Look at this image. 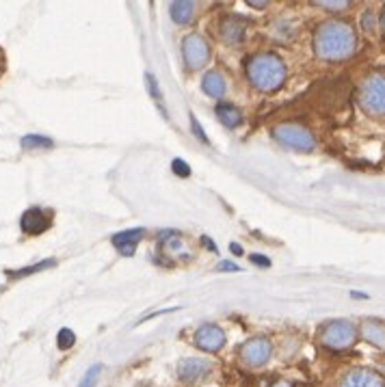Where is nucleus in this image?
<instances>
[{
    "label": "nucleus",
    "instance_id": "1",
    "mask_svg": "<svg viewBox=\"0 0 385 387\" xmlns=\"http://www.w3.org/2000/svg\"><path fill=\"white\" fill-rule=\"evenodd\" d=\"M316 55L327 61H340L346 59L355 50V33L349 24L342 22H327L318 29L314 37Z\"/></svg>",
    "mask_w": 385,
    "mask_h": 387
},
{
    "label": "nucleus",
    "instance_id": "2",
    "mask_svg": "<svg viewBox=\"0 0 385 387\" xmlns=\"http://www.w3.org/2000/svg\"><path fill=\"white\" fill-rule=\"evenodd\" d=\"M247 76L255 89L260 91H277L286 81V65L277 55H255L247 63Z\"/></svg>",
    "mask_w": 385,
    "mask_h": 387
},
{
    "label": "nucleus",
    "instance_id": "3",
    "mask_svg": "<svg viewBox=\"0 0 385 387\" xmlns=\"http://www.w3.org/2000/svg\"><path fill=\"white\" fill-rule=\"evenodd\" d=\"M357 338V331L351 322L344 320H336V322H327L320 329V342L333 351H342L349 348Z\"/></svg>",
    "mask_w": 385,
    "mask_h": 387
},
{
    "label": "nucleus",
    "instance_id": "4",
    "mask_svg": "<svg viewBox=\"0 0 385 387\" xmlns=\"http://www.w3.org/2000/svg\"><path fill=\"white\" fill-rule=\"evenodd\" d=\"M275 139L279 143H284L286 147L299 149V151H310L314 149V137L310 135V130H305L299 123H281L275 128Z\"/></svg>",
    "mask_w": 385,
    "mask_h": 387
},
{
    "label": "nucleus",
    "instance_id": "5",
    "mask_svg": "<svg viewBox=\"0 0 385 387\" xmlns=\"http://www.w3.org/2000/svg\"><path fill=\"white\" fill-rule=\"evenodd\" d=\"M362 107L370 115H385V76H372L362 87Z\"/></svg>",
    "mask_w": 385,
    "mask_h": 387
},
{
    "label": "nucleus",
    "instance_id": "6",
    "mask_svg": "<svg viewBox=\"0 0 385 387\" xmlns=\"http://www.w3.org/2000/svg\"><path fill=\"white\" fill-rule=\"evenodd\" d=\"M273 344L266 338H251L238 348V357L247 368H262L271 359Z\"/></svg>",
    "mask_w": 385,
    "mask_h": 387
},
{
    "label": "nucleus",
    "instance_id": "7",
    "mask_svg": "<svg viewBox=\"0 0 385 387\" xmlns=\"http://www.w3.org/2000/svg\"><path fill=\"white\" fill-rule=\"evenodd\" d=\"M182 55L191 69H201L210 59V46L201 35H189L182 41Z\"/></svg>",
    "mask_w": 385,
    "mask_h": 387
},
{
    "label": "nucleus",
    "instance_id": "8",
    "mask_svg": "<svg viewBox=\"0 0 385 387\" xmlns=\"http://www.w3.org/2000/svg\"><path fill=\"white\" fill-rule=\"evenodd\" d=\"M212 372V364L208 359H199V357H187L177 364V379L187 383V385H195L199 381H203Z\"/></svg>",
    "mask_w": 385,
    "mask_h": 387
},
{
    "label": "nucleus",
    "instance_id": "9",
    "mask_svg": "<svg viewBox=\"0 0 385 387\" xmlns=\"http://www.w3.org/2000/svg\"><path fill=\"white\" fill-rule=\"evenodd\" d=\"M336 387H385V379L368 368H351L338 379Z\"/></svg>",
    "mask_w": 385,
    "mask_h": 387
},
{
    "label": "nucleus",
    "instance_id": "10",
    "mask_svg": "<svg viewBox=\"0 0 385 387\" xmlns=\"http://www.w3.org/2000/svg\"><path fill=\"white\" fill-rule=\"evenodd\" d=\"M193 342L197 348L206 351V353H219L225 346V333L217 325H203L195 331Z\"/></svg>",
    "mask_w": 385,
    "mask_h": 387
},
{
    "label": "nucleus",
    "instance_id": "11",
    "mask_svg": "<svg viewBox=\"0 0 385 387\" xmlns=\"http://www.w3.org/2000/svg\"><path fill=\"white\" fill-rule=\"evenodd\" d=\"M53 225V212H46L41 208H29L20 219V227L27 236H39Z\"/></svg>",
    "mask_w": 385,
    "mask_h": 387
},
{
    "label": "nucleus",
    "instance_id": "12",
    "mask_svg": "<svg viewBox=\"0 0 385 387\" xmlns=\"http://www.w3.org/2000/svg\"><path fill=\"white\" fill-rule=\"evenodd\" d=\"M143 234H145V231H143L141 227L119 231V234H115V236H113V245H115V249H117L121 255L133 257V255H135L137 245H139V243H141V238H143Z\"/></svg>",
    "mask_w": 385,
    "mask_h": 387
},
{
    "label": "nucleus",
    "instance_id": "13",
    "mask_svg": "<svg viewBox=\"0 0 385 387\" xmlns=\"http://www.w3.org/2000/svg\"><path fill=\"white\" fill-rule=\"evenodd\" d=\"M245 20L241 15H227L221 22V37L227 43H238L245 37Z\"/></svg>",
    "mask_w": 385,
    "mask_h": 387
},
{
    "label": "nucleus",
    "instance_id": "14",
    "mask_svg": "<svg viewBox=\"0 0 385 387\" xmlns=\"http://www.w3.org/2000/svg\"><path fill=\"white\" fill-rule=\"evenodd\" d=\"M201 89H203V93H208L210 97H223L227 85H225V79H223V76H221L219 72L212 69V72H208L206 76H203Z\"/></svg>",
    "mask_w": 385,
    "mask_h": 387
},
{
    "label": "nucleus",
    "instance_id": "15",
    "mask_svg": "<svg viewBox=\"0 0 385 387\" xmlns=\"http://www.w3.org/2000/svg\"><path fill=\"white\" fill-rule=\"evenodd\" d=\"M217 117H219V121H221L223 125H227V128H236V125H241V121H243L241 109L234 107V104H229V102H221V104L217 107Z\"/></svg>",
    "mask_w": 385,
    "mask_h": 387
},
{
    "label": "nucleus",
    "instance_id": "16",
    "mask_svg": "<svg viewBox=\"0 0 385 387\" xmlns=\"http://www.w3.org/2000/svg\"><path fill=\"white\" fill-rule=\"evenodd\" d=\"M171 18L175 24H189L195 18V5L193 3H173L171 5Z\"/></svg>",
    "mask_w": 385,
    "mask_h": 387
},
{
    "label": "nucleus",
    "instance_id": "17",
    "mask_svg": "<svg viewBox=\"0 0 385 387\" xmlns=\"http://www.w3.org/2000/svg\"><path fill=\"white\" fill-rule=\"evenodd\" d=\"M145 83H147V91H149V95H151V100L156 102V107L161 109V113L167 117V109H165V97H163V91H161V85H158V81L154 79L151 74H145Z\"/></svg>",
    "mask_w": 385,
    "mask_h": 387
},
{
    "label": "nucleus",
    "instance_id": "18",
    "mask_svg": "<svg viewBox=\"0 0 385 387\" xmlns=\"http://www.w3.org/2000/svg\"><path fill=\"white\" fill-rule=\"evenodd\" d=\"M22 147L24 149H50V147H55V143L53 139L41 137V135H27V137H22Z\"/></svg>",
    "mask_w": 385,
    "mask_h": 387
},
{
    "label": "nucleus",
    "instance_id": "19",
    "mask_svg": "<svg viewBox=\"0 0 385 387\" xmlns=\"http://www.w3.org/2000/svg\"><path fill=\"white\" fill-rule=\"evenodd\" d=\"M364 338L370 342V344H377V346H383L385 348V327L377 325V322H370L364 327Z\"/></svg>",
    "mask_w": 385,
    "mask_h": 387
},
{
    "label": "nucleus",
    "instance_id": "20",
    "mask_svg": "<svg viewBox=\"0 0 385 387\" xmlns=\"http://www.w3.org/2000/svg\"><path fill=\"white\" fill-rule=\"evenodd\" d=\"M55 264H57L55 260H43V262H39V264H33V266H24V269H20V271H11L9 275H11V277H29V275H33V273L46 271V269H53Z\"/></svg>",
    "mask_w": 385,
    "mask_h": 387
},
{
    "label": "nucleus",
    "instance_id": "21",
    "mask_svg": "<svg viewBox=\"0 0 385 387\" xmlns=\"http://www.w3.org/2000/svg\"><path fill=\"white\" fill-rule=\"evenodd\" d=\"M100 374H102V366H100V364H93V366L85 372V376H83V381H81L79 387H95L97 381H100Z\"/></svg>",
    "mask_w": 385,
    "mask_h": 387
},
{
    "label": "nucleus",
    "instance_id": "22",
    "mask_svg": "<svg viewBox=\"0 0 385 387\" xmlns=\"http://www.w3.org/2000/svg\"><path fill=\"white\" fill-rule=\"evenodd\" d=\"M74 342H76L74 331H69V329H61V331H59V335H57V344H59V348H61V351L72 348V346H74Z\"/></svg>",
    "mask_w": 385,
    "mask_h": 387
},
{
    "label": "nucleus",
    "instance_id": "23",
    "mask_svg": "<svg viewBox=\"0 0 385 387\" xmlns=\"http://www.w3.org/2000/svg\"><path fill=\"white\" fill-rule=\"evenodd\" d=\"M171 169H173V173L180 175V177H189V175H191V169H189V165H187L182 158H175V161L171 163Z\"/></svg>",
    "mask_w": 385,
    "mask_h": 387
},
{
    "label": "nucleus",
    "instance_id": "24",
    "mask_svg": "<svg viewBox=\"0 0 385 387\" xmlns=\"http://www.w3.org/2000/svg\"><path fill=\"white\" fill-rule=\"evenodd\" d=\"M191 128H193V135L201 141V143H208V137H206V133H203V128H201V123H199V119L191 113Z\"/></svg>",
    "mask_w": 385,
    "mask_h": 387
},
{
    "label": "nucleus",
    "instance_id": "25",
    "mask_svg": "<svg viewBox=\"0 0 385 387\" xmlns=\"http://www.w3.org/2000/svg\"><path fill=\"white\" fill-rule=\"evenodd\" d=\"M251 262H253V264H260V266H271V262L266 260L264 255H260V253H253V255H251Z\"/></svg>",
    "mask_w": 385,
    "mask_h": 387
},
{
    "label": "nucleus",
    "instance_id": "26",
    "mask_svg": "<svg viewBox=\"0 0 385 387\" xmlns=\"http://www.w3.org/2000/svg\"><path fill=\"white\" fill-rule=\"evenodd\" d=\"M219 271H234V273H238L241 269L234 264V262H219V266H217Z\"/></svg>",
    "mask_w": 385,
    "mask_h": 387
},
{
    "label": "nucleus",
    "instance_id": "27",
    "mask_svg": "<svg viewBox=\"0 0 385 387\" xmlns=\"http://www.w3.org/2000/svg\"><path fill=\"white\" fill-rule=\"evenodd\" d=\"M325 9H333V11H336V9H346L349 7V3H320Z\"/></svg>",
    "mask_w": 385,
    "mask_h": 387
},
{
    "label": "nucleus",
    "instance_id": "28",
    "mask_svg": "<svg viewBox=\"0 0 385 387\" xmlns=\"http://www.w3.org/2000/svg\"><path fill=\"white\" fill-rule=\"evenodd\" d=\"M5 63H7V59H5V53H3V48H0V76L5 74Z\"/></svg>",
    "mask_w": 385,
    "mask_h": 387
},
{
    "label": "nucleus",
    "instance_id": "29",
    "mask_svg": "<svg viewBox=\"0 0 385 387\" xmlns=\"http://www.w3.org/2000/svg\"><path fill=\"white\" fill-rule=\"evenodd\" d=\"M229 249H232L236 255H243V247H241V245H236V243H232V247H229Z\"/></svg>",
    "mask_w": 385,
    "mask_h": 387
},
{
    "label": "nucleus",
    "instance_id": "30",
    "mask_svg": "<svg viewBox=\"0 0 385 387\" xmlns=\"http://www.w3.org/2000/svg\"><path fill=\"white\" fill-rule=\"evenodd\" d=\"M271 387H292V385H290L288 381H277V383H273Z\"/></svg>",
    "mask_w": 385,
    "mask_h": 387
},
{
    "label": "nucleus",
    "instance_id": "31",
    "mask_svg": "<svg viewBox=\"0 0 385 387\" xmlns=\"http://www.w3.org/2000/svg\"><path fill=\"white\" fill-rule=\"evenodd\" d=\"M203 245H206V247H210V249H212V251H215V249H217V247H215V243H212V240H210V238H208V236H203Z\"/></svg>",
    "mask_w": 385,
    "mask_h": 387
}]
</instances>
